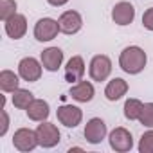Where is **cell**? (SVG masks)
Masks as SVG:
<instances>
[{"mask_svg":"<svg viewBox=\"0 0 153 153\" xmlns=\"http://www.w3.org/2000/svg\"><path fill=\"white\" fill-rule=\"evenodd\" d=\"M25 114H27V117H29L31 121L42 123V121H47V117H49V114H51V108H49V103H47V101H43V99H34V101L27 106Z\"/></svg>","mask_w":153,"mask_h":153,"instance_id":"16","label":"cell"},{"mask_svg":"<svg viewBox=\"0 0 153 153\" xmlns=\"http://www.w3.org/2000/svg\"><path fill=\"white\" fill-rule=\"evenodd\" d=\"M0 88L2 92H15L20 88V78L13 70H2L0 72Z\"/></svg>","mask_w":153,"mask_h":153,"instance_id":"18","label":"cell"},{"mask_svg":"<svg viewBox=\"0 0 153 153\" xmlns=\"http://www.w3.org/2000/svg\"><path fill=\"white\" fill-rule=\"evenodd\" d=\"M11 101H13L15 108H18V110H27V106L34 101V96H33V92H29V90H25V88H18V90L13 92Z\"/></svg>","mask_w":153,"mask_h":153,"instance_id":"19","label":"cell"},{"mask_svg":"<svg viewBox=\"0 0 153 153\" xmlns=\"http://www.w3.org/2000/svg\"><path fill=\"white\" fill-rule=\"evenodd\" d=\"M47 2L51 4V6H54V7H61V6H65L68 0H47Z\"/></svg>","mask_w":153,"mask_h":153,"instance_id":"26","label":"cell"},{"mask_svg":"<svg viewBox=\"0 0 153 153\" xmlns=\"http://www.w3.org/2000/svg\"><path fill=\"white\" fill-rule=\"evenodd\" d=\"M13 146L22 151V153H27V151H33L34 148L40 146L38 142V133L36 130H31V128H18L13 135Z\"/></svg>","mask_w":153,"mask_h":153,"instance_id":"2","label":"cell"},{"mask_svg":"<svg viewBox=\"0 0 153 153\" xmlns=\"http://www.w3.org/2000/svg\"><path fill=\"white\" fill-rule=\"evenodd\" d=\"M146 63H148V56H146L144 49H140L137 45H130V47L123 49V52L119 56V67L126 74H139V72H142Z\"/></svg>","mask_w":153,"mask_h":153,"instance_id":"1","label":"cell"},{"mask_svg":"<svg viewBox=\"0 0 153 153\" xmlns=\"http://www.w3.org/2000/svg\"><path fill=\"white\" fill-rule=\"evenodd\" d=\"M58 24H59V31L63 34H76V33H79L81 27H83V18L78 11H65L61 13V16L58 18Z\"/></svg>","mask_w":153,"mask_h":153,"instance_id":"8","label":"cell"},{"mask_svg":"<svg viewBox=\"0 0 153 153\" xmlns=\"http://www.w3.org/2000/svg\"><path fill=\"white\" fill-rule=\"evenodd\" d=\"M15 13H16V2L15 0H0V20L6 22Z\"/></svg>","mask_w":153,"mask_h":153,"instance_id":"21","label":"cell"},{"mask_svg":"<svg viewBox=\"0 0 153 153\" xmlns=\"http://www.w3.org/2000/svg\"><path fill=\"white\" fill-rule=\"evenodd\" d=\"M108 142H110V148H112L114 151H117V153H126V151H130V149L133 148V137H131V133H130L126 128H123V126L114 128V130L110 131Z\"/></svg>","mask_w":153,"mask_h":153,"instance_id":"5","label":"cell"},{"mask_svg":"<svg viewBox=\"0 0 153 153\" xmlns=\"http://www.w3.org/2000/svg\"><path fill=\"white\" fill-rule=\"evenodd\" d=\"M135 18V7L123 0V2H117L112 9V20L117 24V25H130Z\"/></svg>","mask_w":153,"mask_h":153,"instance_id":"13","label":"cell"},{"mask_svg":"<svg viewBox=\"0 0 153 153\" xmlns=\"http://www.w3.org/2000/svg\"><path fill=\"white\" fill-rule=\"evenodd\" d=\"M139 151L140 153H153V130H148L142 133L139 140Z\"/></svg>","mask_w":153,"mask_h":153,"instance_id":"23","label":"cell"},{"mask_svg":"<svg viewBox=\"0 0 153 153\" xmlns=\"http://www.w3.org/2000/svg\"><path fill=\"white\" fill-rule=\"evenodd\" d=\"M106 124H105V121L103 119H99V117H94V119H90L88 123H87V126H85V139H87V142H90V144H99L105 137H106Z\"/></svg>","mask_w":153,"mask_h":153,"instance_id":"11","label":"cell"},{"mask_svg":"<svg viewBox=\"0 0 153 153\" xmlns=\"http://www.w3.org/2000/svg\"><path fill=\"white\" fill-rule=\"evenodd\" d=\"M85 76V61L81 56H72L68 61H67V67H65V79L74 85L83 79Z\"/></svg>","mask_w":153,"mask_h":153,"instance_id":"15","label":"cell"},{"mask_svg":"<svg viewBox=\"0 0 153 153\" xmlns=\"http://www.w3.org/2000/svg\"><path fill=\"white\" fill-rule=\"evenodd\" d=\"M59 31V24L54 18H40L34 25V38L38 42H51L58 36Z\"/></svg>","mask_w":153,"mask_h":153,"instance_id":"7","label":"cell"},{"mask_svg":"<svg viewBox=\"0 0 153 153\" xmlns=\"http://www.w3.org/2000/svg\"><path fill=\"white\" fill-rule=\"evenodd\" d=\"M56 115H58V121L63 126H67V128H76L78 124H81V121H83L81 108L74 106V105H61L58 108Z\"/></svg>","mask_w":153,"mask_h":153,"instance_id":"9","label":"cell"},{"mask_svg":"<svg viewBox=\"0 0 153 153\" xmlns=\"http://www.w3.org/2000/svg\"><path fill=\"white\" fill-rule=\"evenodd\" d=\"M142 25H144V29L153 31V7H149V9L144 11V15H142Z\"/></svg>","mask_w":153,"mask_h":153,"instance_id":"24","label":"cell"},{"mask_svg":"<svg viewBox=\"0 0 153 153\" xmlns=\"http://www.w3.org/2000/svg\"><path fill=\"white\" fill-rule=\"evenodd\" d=\"M68 96L74 99V101H78V103H90L96 96V90H94V85L90 81H78V83H74L68 90Z\"/></svg>","mask_w":153,"mask_h":153,"instance_id":"12","label":"cell"},{"mask_svg":"<svg viewBox=\"0 0 153 153\" xmlns=\"http://www.w3.org/2000/svg\"><path fill=\"white\" fill-rule=\"evenodd\" d=\"M142 106H144V103L139 101V99H135V97L126 99V103H124V117L128 121H139Z\"/></svg>","mask_w":153,"mask_h":153,"instance_id":"20","label":"cell"},{"mask_svg":"<svg viewBox=\"0 0 153 153\" xmlns=\"http://www.w3.org/2000/svg\"><path fill=\"white\" fill-rule=\"evenodd\" d=\"M4 29H6V34L11 40H20L27 33V18L20 13H15L13 16H9L4 22Z\"/></svg>","mask_w":153,"mask_h":153,"instance_id":"10","label":"cell"},{"mask_svg":"<svg viewBox=\"0 0 153 153\" xmlns=\"http://www.w3.org/2000/svg\"><path fill=\"white\" fill-rule=\"evenodd\" d=\"M36 133H38V142L42 148H54L59 144L61 140V133L58 130L56 124L52 123H47V121H42V124H38L36 128Z\"/></svg>","mask_w":153,"mask_h":153,"instance_id":"4","label":"cell"},{"mask_svg":"<svg viewBox=\"0 0 153 153\" xmlns=\"http://www.w3.org/2000/svg\"><path fill=\"white\" fill-rule=\"evenodd\" d=\"M88 74L94 81H105L108 79V76L112 74V59L105 54H97L92 58L90 67H88Z\"/></svg>","mask_w":153,"mask_h":153,"instance_id":"6","label":"cell"},{"mask_svg":"<svg viewBox=\"0 0 153 153\" xmlns=\"http://www.w3.org/2000/svg\"><path fill=\"white\" fill-rule=\"evenodd\" d=\"M126 92H128V83L123 78H114L112 81H108L105 88V97L108 101H119L123 96H126Z\"/></svg>","mask_w":153,"mask_h":153,"instance_id":"17","label":"cell"},{"mask_svg":"<svg viewBox=\"0 0 153 153\" xmlns=\"http://www.w3.org/2000/svg\"><path fill=\"white\" fill-rule=\"evenodd\" d=\"M139 123L146 128H153V103H144Z\"/></svg>","mask_w":153,"mask_h":153,"instance_id":"22","label":"cell"},{"mask_svg":"<svg viewBox=\"0 0 153 153\" xmlns=\"http://www.w3.org/2000/svg\"><path fill=\"white\" fill-rule=\"evenodd\" d=\"M40 61L43 65L45 70L49 72H58L59 67L63 65V51L59 47H49L42 52L40 56Z\"/></svg>","mask_w":153,"mask_h":153,"instance_id":"14","label":"cell"},{"mask_svg":"<svg viewBox=\"0 0 153 153\" xmlns=\"http://www.w3.org/2000/svg\"><path fill=\"white\" fill-rule=\"evenodd\" d=\"M42 70H43L42 61H38L33 56H27V58L20 59V63H18V76L27 83L38 81L42 78Z\"/></svg>","mask_w":153,"mask_h":153,"instance_id":"3","label":"cell"},{"mask_svg":"<svg viewBox=\"0 0 153 153\" xmlns=\"http://www.w3.org/2000/svg\"><path fill=\"white\" fill-rule=\"evenodd\" d=\"M0 115H2V128H0V137H4L7 133V128H9V115L6 112V108L0 110Z\"/></svg>","mask_w":153,"mask_h":153,"instance_id":"25","label":"cell"}]
</instances>
